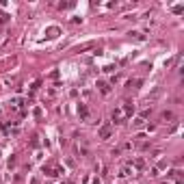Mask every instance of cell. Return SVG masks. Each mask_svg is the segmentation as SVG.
I'll list each match as a JSON object with an SVG mask.
<instances>
[{
	"instance_id": "cell-1",
	"label": "cell",
	"mask_w": 184,
	"mask_h": 184,
	"mask_svg": "<svg viewBox=\"0 0 184 184\" xmlns=\"http://www.w3.org/2000/svg\"><path fill=\"white\" fill-rule=\"evenodd\" d=\"M111 132H113V126H111V124H104V126L97 130V136H100V139H108Z\"/></svg>"
},
{
	"instance_id": "cell-2",
	"label": "cell",
	"mask_w": 184,
	"mask_h": 184,
	"mask_svg": "<svg viewBox=\"0 0 184 184\" xmlns=\"http://www.w3.org/2000/svg\"><path fill=\"white\" fill-rule=\"evenodd\" d=\"M119 108H121V113H124L126 119H128V117H132V113H134V106H132L130 102H124V106H119Z\"/></svg>"
},
{
	"instance_id": "cell-3",
	"label": "cell",
	"mask_w": 184,
	"mask_h": 184,
	"mask_svg": "<svg viewBox=\"0 0 184 184\" xmlns=\"http://www.w3.org/2000/svg\"><path fill=\"white\" fill-rule=\"evenodd\" d=\"M124 119H126V117H124L121 108H115V111H113V121H115V124H124Z\"/></svg>"
},
{
	"instance_id": "cell-4",
	"label": "cell",
	"mask_w": 184,
	"mask_h": 184,
	"mask_svg": "<svg viewBox=\"0 0 184 184\" xmlns=\"http://www.w3.org/2000/svg\"><path fill=\"white\" fill-rule=\"evenodd\" d=\"M78 115L83 117V121H87L89 119V108L85 106V104H78Z\"/></svg>"
},
{
	"instance_id": "cell-5",
	"label": "cell",
	"mask_w": 184,
	"mask_h": 184,
	"mask_svg": "<svg viewBox=\"0 0 184 184\" xmlns=\"http://www.w3.org/2000/svg\"><path fill=\"white\" fill-rule=\"evenodd\" d=\"M97 89H100V93H104V95H108V93H111V87H108L106 83H97Z\"/></svg>"
},
{
	"instance_id": "cell-6",
	"label": "cell",
	"mask_w": 184,
	"mask_h": 184,
	"mask_svg": "<svg viewBox=\"0 0 184 184\" xmlns=\"http://www.w3.org/2000/svg\"><path fill=\"white\" fill-rule=\"evenodd\" d=\"M143 124H145V119H143V117H136V119L132 121V126H134V128H141Z\"/></svg>"
},
{
	"instance_id": "cell-7",
	"label": "cell",
	"mask_w": 184,
	"mask_h": 184,
	"mask_svg": "<svg viewBox=\"0 0 184 184\" xmlns=\"http://www.w3.org/2000/svg\"><path fill=\"white\" fill-rule=\"evenodd\" d=\"M130 173H134V169H130V167H124V169H121V178H126V175H130Z\"/></svg>"
},
{
	"instance_id": "cell-8",
	"label": "cell",
	"mask_w": 184,
	"mask_h": 184,
	"mask_svg": "<svg viewBox=\"0 0 184 184\" xmlns=\"http://www.w3.org/2000/svg\"><path fill=\"white\" fill-rule=\"evenodd\" d=\"M143 165H145V163H143V160H141V158H139V160H134V167H136V169H141V167H143Z\"/></svg>"
}]
</instances>
